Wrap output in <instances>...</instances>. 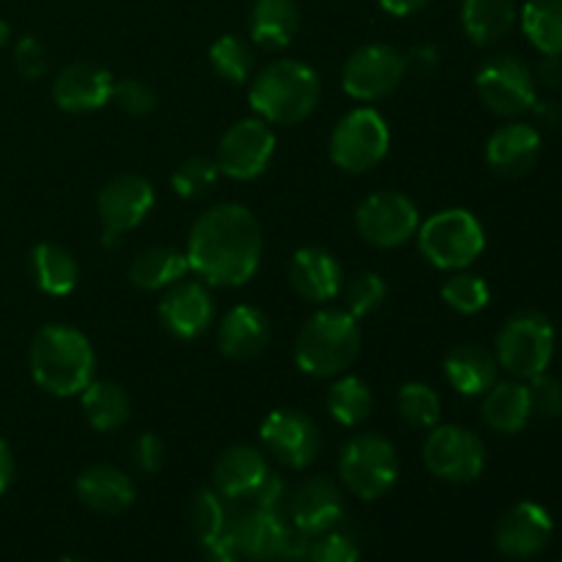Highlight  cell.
I'll use <instances>...</instances> for the list:
<instances>
[{
  "instance_id": "obj_24",
  "label": "cell",
  "mask_w": 562,
  "mask_h": 562,
  "mask_svg": "<svg viewBox=\"0 0 562 562\" xmlns=\"http://www.w3.org/2000/svg\"><path fill=\"white\" fill-rule=\"evenodd\" d=\"M272 338L267 313L252 305H236L225 313L217 327V346L228 360L250 362L261 355Z\"/></svg>"
},
{
  "instance_id": "obj_37",
  "label": "cell",
  "mask_w": 562,
  "mask_h": 562,
  "mask_svg": "<svg viewBox=\"0 0 562 562\" xmlns=\"http://www.w3.org/2000/svg\"><path fill=\"white\" fill-rule=\"evenodd\" d=\"M401 420L412 428H434L442 417V401L426 382H406L395 398Z\"/></svg>"
},
{
  "instance_id": "obj_49",
  "label": "cell",
  "mask_w": 562,
  "mask_h": 562,
  "mask_svg": "<svg viewBox=\"0 0 562 562\" xmlns=\"http://www.w3.org/2000/svg\"><path fill=\"white\" fill-rule=\"evenodd\" d=\"M428 3H431V0H379V5L393 16H412L417 14V11L426 9Z\"/></svg>"
},
{
  "instance_id": "obj_27",
  "label": "cell",
  "mask_w": 562,
  "mask_h": 562,
  "mask_svg": "<svg viewBox=\"0 0 562 562\" xmlns=\"http://www.w3.org/2000/svg\"><path fill=\"white\" fill-rule=\"evenodd\" d=\"M302 25L296 0H256L250 11V38L256 47L283 49L296 38Z\"/></svg>"
},
{
  "instance_id": "obj_34",
  "label": "cell",
  "mask_w": 562,
  "mask_h": 562,
  "mask_svg": "<svg viewBox=\"0 0 562 562\" xmlns=\"http://www.w3.org/2000/svg\"><path fill=\"white\" fill-rule=\"evenodd\" d=\"M190 525L203 549L231 541L228 508L217 488H198L190 503Z\"/></svg>"
},
{
  "instance_id": "obj_45",
  "label": "cell",
  "mask_w": 562,
  "mask_h": 562,
  "mask_svg": "<svg viewBox=\"0 0 562 562\" xmlns=\"http://www.w3.org/2000/svg\"><path fill=\"white\" fill-rule=\"evenodd\" d=\"M14 58H16V66H20V71L25 77H42L44 71H47V53H44L42 42L33 36H25L16 42V49H14Z\"/></svg>"
},
{
  "instance_id": "obj_21",
  "label": "cell",
  "mask_w": 562,
  "mask_h": 562,
  "mask_svg": "<svg viewBox=\"0 0 562 562\" xmlns=\"http://www.w3.org/2000/svg\"><path fill=\"white\" fill-rule=\"evenodd\" d=\"M289 280L302 300L324 305L340 296L344 289V269L338 258L324 247H300L289 263Z\"/></svg>"
},
{
  "instance_id": "obj_47",
  "label": "cell",
  "mask_w": 562,
  "mask_h": 562,
  "mask_svg": "<svg viewBox=\"0 0 562 562\" xmlns=\"http://www.w3.org/2000/svg\"><path fill=\"white\" fill-rule=\"evenodd\" d=\"M532 77H536V82H541V86L560 88V82H562L560 58H549V55H543V60L538 64V69L532 71Z\"/></svg>"
},
{
  "instance_id": "obj_18",
  "label": "cell",
  "mask_w": 562,
  "mask_h": 562,
  "mask_svg": "<svg viewBox=\"0 0 562 562\" xmlns=\"http://www.w3.org/2000/svg\"><path fill=\"white\" fill-rule=\"evenodd\" d=\"M113 75L91 60L64 66L53 82V99L66 113H93L113 99Z\"/></svg>"
},
{
  "instance_id": "obj_41",
  "label": "cell",
  "mask_w": 562,
  "mask_h": 562,
  "mask_svg": "<svg viewBox=\"0 0 562 562\" xmlns=\"http://www.w3.org/2000/svg\"><path fill=\"white\" fill-rule=\"evenodd\" d=\"M307 562H360V547L349 532L329 530L311 541Z\"/></svg>"
},
{
  "instance_id": "obj_23",
  "label": "cell",
  "mask_w": 562,
  "mask_h": 562,
  "mask_svg": "<svg viewBox=\"0 0 562 562\" xmlns=\"http://www.w3.org/2000/svg\"><path fill=\"white\" fill-rule=\"evenodd\" d=\"M77 499L88 510L102 516H119L135 505V483L124 470L110 464H93L80 472L75 483Z\"/></svg>"
},
{
  "instance_id": "obj_10",
  "label": "cell",
  "mask_w": 562,
  "mask_h": 562,
  "mask_svg": "<svg viewBox=\"0 0 562 562\" xmlns=\"http://www.w3.org/2000/svg\"><path fill=\"white\" fill-rule=\"evenodd\" d=\"M423 464L445 483H472L486 470V445L464 426H434L423 442Z\"/></svg>"
},
{
  "instance_id": "obj_39",
  "label": "cell",
  "mask_w": 562,
  "mask_h": 562,
  "mask_svg": "<svg viewBox=\"0 0 562 562\" xmlns=\"http://www.w3.org/2000/svg\"><path fill=\"white\" fill-rule=\"evenodd\" d=\"M340 296L346 302V313L355 318L371 316L387 300V283H384L382 274L376 272H360L355 278H349V283L344 280V289Z\"/></svg>"
},
{
  "instance_id": "obj_44",
  "label": "cell",
  "mask_w": 562,
  "mask_h": 562,
  "mask_svg": "<svg viewBox=\"0 0 562 562\" xmlns=\"http://www.w3.org/2000/svg\"><path fill=\"white\" fill-rule=\"evenodd\" d=\"M132 464L143 472V475H157L165 467V442L157 434H140L132 442Z\"/></svg>"
},
{
  "instance_id": "obj_8",
  "label": "cell",
  "mask_w": 562,
  "mask_h": 562,
  "mask_svg": "<svg viewBox=\"0 0 562 562\" xmlns=\"http://www.w3.org/2000/svg\"><path fill=\"white\" fill-rule=\"evenodd\" d=\"M390 151V126L373 108H355L335 124L329 135V159L346 173L376 168Z\"/></svg>"
},
{
  "instance_id": "obj_51",
  "label": "cell",
  "mask_w": 562,
  "mask_h": 562,
  "mask_svg": "<svg viewBox=\"0 0 562 562\" xmlns=\"http://www.w3.org/2000/svg\"><path fill=\"white\" fill-rule=\"evenodd\" d=\"M203 562H241V554L236 552L234 543H214V547H206V554H203Z\"/></svg>"
},
{
  "instance_id": "obj_13",
  "label": "cell",
  "mask_w": 562,
  "mask_h": 562,
  "mask_svg": "<svg viewBox=\"0 0 562 562\" xmlns=\"http://www.w3.org/2000/svg\"><path fill=\"white\" fill-rule=\"evenodd\" d=\"M274 130L263 119H245L236 121L217 146L220 176H228L236 181H252L269 168L274 157Z\"/></svg>"
},
{
  "instance_id": "obj_46",
  "label": "cell",
  "mask_w": 562,
  "mask_h": 562,
  "mask_svg": "<svg viewBox=\"0 0 562 562\" xmlns=\"http://www.w3.org/2000/svg\"><path fill=\"white\" fill-rule=\"evenodd\" d=\"M283 499H285V483L280 481L274 472H269V475L263 477L261 486L256 488V494H252L256 508H263V510H278Z\"/></svg>"
},
{
  "instance_id": "obj_3",
  "label": "cell",
  "mask_w": 562,
  "mask_h": 562,
  "mask_svg": "<svg viewBox=\"0 0 562 562\" xmlns=\"http://www.w3.org/2000/svg\"><path fill=\"white\" fill-rule=\"evenodd\" d=\"M322 99L316 69L296 58H280L250 77V104L269 126H294L305 121Z\"/></svg>"
},
{
  "instance_id": "obj_48",
  "label": "cell",
  "mask_w": 562,
  "mask_h": 562,
  "mask_svg": "<svg viewBox=\"0 0 562 562\" xmlns=\"http://www.w3.org/2000/svg\"><path fill=\"white\" fill-rule=\"evenodd\" d=\"M439 53L434 47H415L409 55H406V69L415 71H431L437 69Z\"/></svg>"
},
{
  "instance_id": "obj_20",
  "label": "cell",
  "mask_w": 562,
  "mask_h": 562,
  "mask_svg": "<svg viewBox=\"0 0 562 562\" xmlns=\"http://www.w3.org/2000/svg\"><path fill=\"white\" fill-rule=\"evenodd\" d=\"M291 527L280 519L278 510L252 508L231 525V543L245 560L272 562L285 554Z\"/></svg>"
},
{
  "instance_id": "obj_35",
  "label": "cell",
  "mask_w": 562,
  "mask_h": 562,
  "mask_svg": "<svg viewBox=\"0 0 562 562\" xmlns=\"http://www.w3.org/2000/svg\"><path fill=\"white\" fill-rule=\"evenodd\" d=\"M327 412L335 423L346 428H357L371 417L373 393L360 376H340L327 390Z\"/></svg>"
},
{
  "instance_id": "obj_6",
  "label": "cell",
  "mask_w": 562,
  "mask_h": 562,
  "mask_svg": "<svg viewBox=\"0 0 562 562\" xmlns=\"http://www.w3.org/2000/svg\"><path fill=\"white\" fill-rule=\"evenodd\" d=\"M340 481L355 497L382 499L398 483L401 461L395 445L382 434H357L340 450Z\"/></svg>"
},
{
  "instance_id": "obj_42",
  "label": "cell",
  "mask_w": 562,
  "mask_h": 562,
  "mask_svg": "<svg viewBox=\"0 0 562 562\" xmlns=\"http://www.w3.org/2000/svg\"><path fill=\"white\" fill-rule=\"evenodd\" d=\"M110 102L119 104L121 113L140 119V115H148L157 108V91L148 82L137 80V77H126V80H115Z\"/></svg>"
},
{
  "instance_id": "obj_2",
  "label": "cell",
  "mask_w": 562,
  "mask_h": 562,
  "mask_svg": "<svg viewBox=\"0 0 562 562\" xmlns=\"http://www.w3.org/2000/svg\"><path fill=\"white\" fill-rule=\"evenodd\" d=\"M31 376L44 393L55 398L80 395L97 373L93 346L80 329L69 324H47L38 329L27 351Z\"/></svg>"
},
{
  "instance_id": "obj_7",
  "label": "cell",
  "mask_w": 562,
  "mask_h": 562,
  "mask_svg": "<svg viewBox=\"0 0 562 562\" xmlns=\"http://www.w3.org/2000/svg\"><path fill=\"white\" fill-rule=\"evenodd\" d=\"M499 368L516 379L541 376L554 357V327L538 311L514 313L497 335Z\"/></svg>"
},
{
  "instance_id": "obj_52",
  "label": "cell",
  "mask_w": 562,
  "mask_h": 562,
  "mask_svg": "<svg viewBox=\"0 0 562 562\" xmlns=\"http://www.w3.org/2000/svg\"><path fill=\"white\" fill-rule=\"evenodd\" d=\"M532 110H536L538 115H541L543 121H549V124H558L562 119V110L558 102H552V99H536V104H532Z\"/></svg>"
},
{
  "instance_id": "obj_33",
  "label": "cell",
  "mask_w": 562,
  "mask_h": 562,
  "mask_svg": "<svg viewBox=\"0 0 562 562\" xmlns=\"http://www.w3.org/2000/svg\"><path fill=\"white\" fill-rule=\"evenodd\" d=\"M521 31L532 47L549 58L562 55V0H527L521 5Z\"/></svg>"
},
{
  "instance_id": "obj_26",
  "label": "cell",
  "mask_w": 562,
  "mask_h": 562,
  "mask_svg": "<svg viewBox=\"0 0 562 562\" xmlns=\"http://www.w3.org/2000/svg\"><path fill=\"white\" fill-rule=\"evenodd\" d=\"M499 362L492 351L477 344H461L445 357V376L456 393L477 398L497 382Z\"/></svg>"
},
{
  "instance_id": "obj_28",
  "label": "cell",
  "mask_w": 562,
  "mask_h": 562,
  "mask_svg": "<svg viewBox=\"0 0 562 562\" xmlns=\"http://www.w3.org/2000/svg\"><path fill=\"white\" fill-rule=\"evenodd\" d=\"M516 0H461V25L477 47L503 42L516 25Z\"/></svg>"
},
{
  "instance_id": "obj_55",
  "label": "cell",
  "mask_w": 562,
  "mask_h": 562,
  "mask_svg": "<svg viewBox=\"0 0 562 562\" xmlns=\"http://www.w3.org/2000/svg\"><path fill=\"white\" fill-rule=\"evenodd\" d=\"M272 562H300V560H289V558H280V560H272Z\"/></svg>"
},
{
  "instance_id": "obj_5",
  "label": "cell",
  "mask_w": 562,
  "mask_h": 562,
  "mask_svg": "<svg viewBox=\"0 0 562 562\" xmlns=\"http://www.w3.org/2000/svg\"><path fill=\"white\" fill-rule=\"evenodd\" d=\"M423 258L445 272L472 267L486 250V231L470 209H442L417 228Z\"/></svg>"
},
{
  "instance_id": "obj_43",
  "label": "cell",
  "mask_w": 562,
  "mask_h": 562,
  "mask_svg": "<svg viewBox=\"0 0 562 562\" xmlns=\"http://www.w3.org/2000/svg\"><path fill=\"white\" fill-rule=\"evenodd\" d=\"M527 393H530V409L532 415L547 417V420H554V417H562V382L554 376H532L530 384H527Z\"/></svg>"
},
{
  "instance_id": "obj_14",
  "label": "cell",
  "mask_w": 562,
  "mask_h": 562,
  "mask_svg": "<svg viewBox=\"0 0 562 562\" xmlns=\"http://www.w3.org/2000/svg\"><path fill=\"white\" fill-rule=\"evenodd\" d=\"M263 450L285 470H305L322 450V434L313 417L300 409H274L261 423Z\"/></svg>"
},
{
  "instance_id": "obj_15",
  "label": "cell",
  "mask_w": 562,
  "mask_h": 562,
  "mask_svg": "<svg viewBox=\"0 0 562 562\" xmlns=\"http://www.w3.org/2000/svg\"><path fill=\"white\" fill-rule=\"evenodd\" d=\"M154 209V187L140 173H119L99 190L97 212L104 225V239L115 241L135 231Z\"/></svg>"
},
{
  "instance_id": "obj_16",
  "label": "cell",
  "mask_w": 562,
  "mask_h": 562,
  "mask_svg": "<svg viewBox=\"0 0 562 562\" xmlns=\"http://www.w3.org/2000/svg\"><path fill=\"white\" fill-rule=\"evenodd\" d=\"M554 532V521L543 505L532 499L510 505L497 521L494 543L510 560H530L549 547Z\"/></svg>"
},
{
  "instance_id": "obj_19",
  "label": "cell",
  "mask_w": 562,
  "mask_h": 562,
  "mask_svg": "<svg viewBox=\"0 0 562 562\" xmlns=\"http://www.w3.org/2000/svg\"><path fill=\"white\" fill-rule=\"evenodd\" d=\"M344 492L338 488V483L324 475L307 477L289 503L294 530L311 538L335 530L338 521L344 519Z\"/></svg>"
},
{
  "instance_id": "obj_9",
  "label": "cell",
  "mask_w": 562,
  "mask_h": 562,
  "mask_svg": "<svg viewBox=\"0 0 562 562\" xmlns=\"http://www.w3.org/2000/svg\"><path fill=\"white\" fill-rule=\"evenodd\" d=\"M475 88L488 113L503 115V119H516V115L527 113L538 99L532 69L525 60L508 53L483 60L475 75Z\"/></svg>"
},
{
  "instance_id": "obj_53",
  "label": "cell",
  "mask_w": 562,
  "mask_h": 562,
  "mask_svg": "<svg viewBox=\"0 0 562 562\" xmlns=\"http://www.w3.org/2000/svg\"><path fill=\"white\" fill-rule=\"evenodd\" d=\"M11 38V27L5 25V22H0V47H3L5 42H9Z\"/></svg>"
},
{
  "instance_id": "obj_56",
  "label": "cell",
  "mask_w": 562,
  "mask_h": 562,
  "mask_svg": "<svg viewBox=\"0 0 562 562\" xmlns=\"http://www.w3.org/2000/svg\"><path fill=\"white\" fill-rule=\"evenodd\" d=\"M560 562H562V560H560Z\"/></svg>"
},
{
  "instance_id": "obj_40",
  "label": "cell",
  "mask_w": 562,
  "mask_h": 562,
  "mask_svg": "<svg viewBox=\"0 0 562 562\" xmlns=\"http://www.w3.org/2000/svg\"><path fill=\"white\" fill-rule=\"evenodd\" d=\"M217 179H220V168L214 159L190 157L176 168L170 184H173L176 195L179 198H184V201H195V198L209 195L212 187L217 184Z\"/></svg>"
},
{
  "instance_id": "obj_38",
  "label": "cell",
  "mask_w": 562,
  "mask_h": 562,
  "mask_svg": "<svg viewBox=\"0 0 562 562\" xmlns=\"http://www.w3.org/2000/svg\"><path fill=\"white\" fill-rule=\"evenodd\" d=\"M442 300L450 311L461 313V316H475V313H481L488 305L492 291H488V283L481 274L459 269V272H453L442 283Z\"/></svg>"
},
{
  "instance_id": "obj_25",
  "label": "cell",
  "mask_w": 562,
  "mask_h": 562,
  "mask_svg": "<svg viewBox=\"0 0 562 562\" xmlns=\"http://www.w3.org/2000/svg\"><path fill=\"white\" fill-rule=\"evenodd\" d=\"M269 464L263 453L252 445H231L214 461V488L225 499H252L256 488L269 475Z\"/></svg>"
},
{
  "instance_id": "obj_11",
  "label": "cell",
  "mask_w": 562,
  "mask_h": 562,
  "mask_svg": "<svg viewBox=\"0 0 562 562\" xmlns=\"http://www.w3.org/2000/svg\"><path fill=\"white\" fill-rule=\"evenodd\" d=\"M357 234L373 247H401L420 228V212L404 192L379 190L368 195L355 212Z\"/></svg>"
},
{
  "instance_id": "obj_22",
  "label": "cell",
  "mask_w": 562,
  "mask_h": 562,
  "mask_svg": "<svg viewBox=\"0 0 562 562\" xmlns=\"http://www.w3.org/2000/svg\"><path fill=\"white\" fill-rule=\"evenodd\" d=\"M541 157V132L530 124H505L488 137L486 162L503 179H521Z\"/></svg>"
},
{
  "instance_id": "obj_17",
  "label": "cell",
  "mask_w": 562,
  "mask_h": 562,
  "mask_svg": "<svg viewBox=\"0 0 562 562\" xmlns=\"http://www.w3.org/2000/svg\"><path fill=\"white\" fill-rule=\"evenodd\" d=\"M214 322L212 294L203 283L179 280L159 300V324L179 340H195L209 333Z\"/></svg>"
},
{
  "instance_id": "obj_31",
  "label": "cell",
  "mask_w": 562,
  "mask_h": 562,
  "mask_svg": "<svg viewBox=\"0 0 562 562\" xmlns=\"http://www.w3.org/2000/svg\"><path fill=\"white\" fill-rule=\"evenodd\" d=\"M80 406L88 426L99 434H113L124 428L132 412L126 390L119 382H110V379H99V382L93 379L80 393Z\"/></svg>"
},
{
  "instance_id": "obj_36",
  "label": "cell",
  "mask_w": 562,
  "mask_h": 562,
  "mask_svg": "<svg viewBox=\"0 0 562 562\" xmlns=\"http://www.w3.org/2000/svg\"><path fill=\"white\" fill-rule=\"evenodd\" d=\"M209 64L225 82H236V86L250 82V77L256 75L252 44L241 36H234V33H225L209 47Z\"/></svg>"
},
{
  "instance_id": "obj_54",
  "label": "cell",
  "mask_w": 562,
  "mask_h": 562,
  "mask_svg": "<svg viewBox=\"0 0 562 562\" xmlns=\"http://www.w3.org/2000/svg\"><path fill=\"white\" fill-rule=\"evenodd\" d=\"M58 562H86V560H80V558H64V560H58Z\"/></svg>"
},
{
  "instance_id": "obj_1",
  "label": "cell",
  "mask_w": 562,
  "mask_h": 562,
  "mask_svg": "<svg viewBox=\"0 0 562 562\" xmlns=\"http://www.w3.org/2000/svg\"><path fill=\"white\" fill-rule=\"evenodd\" d=\"M184 252L203 283L236 289L261 267V225L241 203H214L192 223Z\"/></svg>"
},
{
  "instance_id": "obj_32",
  "label": "cell",
  "mask_w": 562,
  "mask_h": 562,
  "mask_svg": "<svg viewBox=\"0 0 562 562\" xmlns=\"http://www.w3.org/2000/svg\"><path fill=\"white\" fill-rule=\"evenodd\" d=\"M31 272L38 289L49 296H66L80 283V263L66 247L42 241L31 250Z\"/></svg>"
},
{
  "instance_id": "obj_29",
  "label": "cell",
  "mask_w": 562,
  "mask_h": 562,
  "mask_svg": "<svg viewBox=\"0 0 562 562\" xmlns=\"http://www.w3.org/2000/svg\"><path fill=\"white\" fill-rule=\"evenodd\" d=\"M483 423L497 434H519L530 423V393L521 382H494L483 393Z\"/></svg>"
},
{
  "instance_id": "obj_4",
  "label": "cell",
  "mask_w": 562,
  "mask_h": 562,
  "mask_svg": "<svg viewBox=\"0 0 562 562\" xmlns=\"http://www.w3.org/2000/svg\"><path fill=\"white\" fill-rule=\"evenodd\" d=\"M362 346L360 324L346 311H318L302 324L294 344L296 368L307 376H340L357 360Z\"/></svg>"
},
{
  "instance_id": "obj_30",
  "label": "cell",
  "mask_w": 562,
  "mask_h": 562,
  "mask_svg": "<svg viewBox=\"0 0 562 562\" xmlns=\"http://www.w3.org/2000/svg\"><path fill=\"white\" fill-rule=\"evenodd\" d=\"M187 272H190L187 252L176 247H146L130 261L126 278L140 291H162L184 280Z\"/></svg>"
},
{
  "instance_id": "obj_50",
  "label": "cell",
  "mask_w": 562,
  "mask_h": 562,
  "mask_svg": "<svg viewBox=\"0 0 562 562\" xmlns=\"http://www.w3.org/2000/svg\"><path fill=\"white\" fill-rule=\"evenodd\" d=\"M11 481H14V456H11V448L5 445V439H0V497L11 486Z\"/></svg>"
},
{
  "instance_id": "obj_12",
  "label": "cell",
  "mask_w": 562,
  "mask_h": 562,
  "mask_svg": "<svg viewBox=\"0 0 562 562\" xmlns=\"http://www.w3.org/2000/svg\"><path fill=\"white\" fill-rule=\"evenodd\" d=\"M406 55L382 42L362 44L344 66V91L357 102L390 97L406 77Z\"/></svg>"
}]
</instances>
